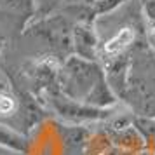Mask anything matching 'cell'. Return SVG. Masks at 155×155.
I'll use <instances>...</instances> for the list:
<instances>
[{
  "instance_id": "obj_1",
  "label": "cell",
  "mask_w": 155,
  "mask_h": 155,
  "mask_svg": "<svg viewBox=\"0 0 155 155\" xmlns=\"http://www.w3.org/2000/svg\"><path fill=\"white\" fill-rule=\"evenodd\" d=\"M73 47L77 51L78 58L92 61L96 58V51H98V38L94 30L91 28V25L87 21L78 23L77 26L73 28Z\"/></svg>"
},
{
  "instance_id": "obj_2",
  "label": "cell",
  "mask_w": 155,
  "mask_h": 155,
  "mask_svg": "<svg viewBox=\"0 0 155 155\" xmlns=\"http://www.w3.org/2000/svg\"><path fill=\"white\" fill-rule=\"evenodd\" d=\"M134 37H136V33H134V30L131 28V26H124V28H120L119 31H117V33H115V35L105 44V47H103L105 54L106 56H110V58L120 56V54H122V52H124V51L134 42Z\"/></svg>"
},
{
  "instance_id": "obj_3",
  "label": "cell",
  "mask_w": 155,
  "mask_h": 155,
  "mask_svg": "<svg viewBox=\"0 0 155 155\" xmlns=\"http://www.w3.org/2000/svg\"><path fill=\"white\" fill-rule=\"evenodd\" d=\"M12 106H14V103H12L11 98H7V96H2L0 98V112L2 113H9L12 110Z\"/></svg>"
},
{
  "instance_id": "obj_4",
  "label": "cell",
  "mask_w": 155,
  "mask_h": 155,
  "mask_svg": "<svg viewBox=\"0 0 155 155\" xmlns=\"http://www.w3.org/2000/svg\"><path fill=\"white\" fill-rule=\"evenodd\" d=\"M145 14L152 23H155V0H148L145 5Z\"/></svg>"
},
{
  "instance_id": "obj_5",
  "label": "cell",
  "mask_w": 155,
  "mask_h": 155,
  "mask_svg": "<svg viewBox=\"0 0 155 155\" xmlns=\"http://www.w3.org/2000/svg\"><path fill=\"white\" fill-rule=\"evenodd\" d=\"M152 33H153V38H155V23H153V26H152Z\"/></svg>"
},
{
  "instance_id": "obj_6",
  "label": "cell",
  "mask_w": 155,
  "mask_h": 155,
  "mask_svg": "<svg viewBox=\"0 0 155 155\" xmlns=\"http://www.w3.org/2000/svg\"><path fill=\"white\" fill-rule=\"evenodd\" d=\"M51 2H58V0H51Z\"/></svg>"
}]
</instances>
